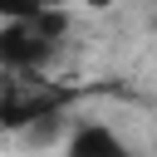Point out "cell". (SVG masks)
<instances>
[{"label": "cell", "instance_id": "cell-4", "mask_svg": "<svg viewBox=\"0 0 157 157\" xmlns=\"http://www.w3.org/2000/svg\"><path fill=\"white\" fill-rule=\"evenodd\" d=\"M64 0H0V25H10V20H34V15H49V10H59Z\"/></svg>", "mask_w": 157, "mask_h": 157}, {"label": "cell", "instance_id": "cell-2", "mask_svg": "<svg viewBox=\"0 0 157 157\" xmlns=\"http://www.w3.org/2000/svg\"><path fill=\"white\" fill-rule=\"evenodd\" d=\"M64 39H69V10L64 5L49 15H34V20H10V25H0V69L49 74Z\"/></svg>", "mask_w": 157, "mask_h": 157}, {"label": "cell", "instance_id": "cell-1", "mask_svg": "<svg viewBox=\"0 0 157 157\" xmlns=\"http://www.w3.org/2000/svg\"><path fill=\"white\" fill-rule=\"evenodd\" d=\"M78 103V88L54 78V74H15L0 69V128L29 132L39 123L69 118V108Z\"/></svg>", "mask_w": 157, "mask_h": 157}, {"label": "cell", "instance_id": "cell-5", "mask_svg": "<svg viewBox=\"0 0 157 157\" xmlns=\"http://www.w3.org/2000/svg\"><path fill=\"white\" fill-rule=\"evenodd\" d=\"M88 5H113V0H88Z\"/></svg>", "mask_w": 157, "mask_h": 157}, {"label": "cell", "instance_id": "cell-3", "mask_svg": "<svg viewBox=\"0 0 157 157\" xmlns=\"http://www.w3.org/2000/svg\"><path fill=\"white\" fill-rule=\"evenodd\" d=\"M64 157H132V147L108 123H74L64 137Z\"/></svg>", "mask_w": 157, "mask_h": 157}]
</instances>
